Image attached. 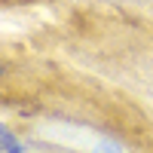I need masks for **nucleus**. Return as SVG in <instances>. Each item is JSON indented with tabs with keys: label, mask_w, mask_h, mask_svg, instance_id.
I'll return each mask as SVG.
<instances>
[{
	"label": "nucleus",
	"mask_w": 153,
	"mask_h": 153,
	"mask_svg": "<svg viewBox=\"0 0 153 153\" xmlns=\"http://www.w3.org/2000/svg\"><path fill=\"white\" fill-rule=\"evenodd\" d=\"M12 144H16V135H12V132L6 129V126L0 123V153H3V150H9Z\"/></svg>",
	"instance_id": "f257e3e1"
},
{
	"label": "nucleus",
	"mask_w": 153,
	"mask_h": 153,
	"mask_svg": "<svg viewBox=\"0 0 153 153\" xmlns=\"http://www.w3.org/2000/svg\"><path fill=\"white\" fill-rule=\"evenodd\" d=\"M3 153H25V147H22V144H19V141H16V144H12V147H9V150H3Z\"/></svg>",
	"instance_id": "f03ea898"
},
{
	"label": "nucleus",
	"mask_w": 153,
	"mask_h": 153,
	"mask_svg": "<svg viewBox=\"0 0 153 153\" xmlns=\"http://www.w3.org/2000/svg\"><path fill=\"white\" fill-rule=\"evenodd\" d=\"M0 71H3V68H0Z\"/></svg>",
	"instance_id": "7ed1b4c3"
}]
</instances>
